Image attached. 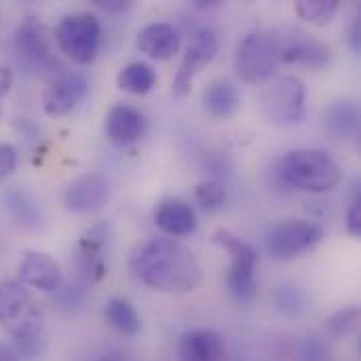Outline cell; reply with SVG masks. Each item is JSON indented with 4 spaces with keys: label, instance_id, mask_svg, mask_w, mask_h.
Returning <instances> with one entry per match:
<instances>
[{
    "label": "cell",
    "instance_id": "cell-1",
    "mask_svg": "<svg viewBox=\"0 0 361 361\" xmlns=\"http://www.w3.org/2000/svg\"><path fill=\"white\" fill-rule=\"evenodd\" d=\"M131 271L148 288L167 294H188L203 279L197 256L176 239H152L140 245L131 258Z\"/></svg>",
    "mask_w": 361,
    "mask_h": 361
},
{
    "label": "cell",
    "instance_id": "cell-2",
    "mask_svg": "<svg viewBox=\"0 0 361 361\" xmlns=\"http://www.w3.org/2000/svg\"><path fill=\"white\" fill-rule=\"evenodd\" d=\"M279 176L288 186L305 192H328L343 180V169L326 150H292L279 163Z\"/></svg>",
    "mask_w": 361,
    "mask_h": 361
},
{
    "label": "cell",
    "instance_id": "cell-3",
    "mask_svg": "<svg viewBox=\"0 0 361 361\" xmlns=\"http://www.w3.org/2000/svg\"><path fill=\"white\" fill-rule=\"evenodd\" d=\"M214 245L222 247L228 256H231V269L226 275V286L228 292L233 294L235 300L239 302H252L256 298V264H258V254L256 250L243 241L241 237H237L231 231H218L212 237Z\"/></svg>",
    "mask_w": 361,
    "mask_h": 361
},
{
    "label": "cell",
    "instance_id": "cell-4",
    "mask_svg": "<svg viewBox=\"0 0 361 361\" xmlns=\"http://www.w3.org/2000/svg\"><path fill=\"white\" fill-rule=\"evenodd\" d=\"M55 42L72 61L87 66L95 59L102 40V25L93 13H72L55 27Z\"/></svg>",
    "mask_w": 361,
    "mask_h": 361
},
{
    "label": "cell",
    "instance_id": "cell-5",
    "mask_svg": "<svg viewBox=\"0 0 361 361\" xmlns=\"http://www.w3.org/2000/svg\"><path fill=\"white\" fill-rule=\"evenodd\" d=\"M305 99L307 93L302 80L296 76H281L264 89L260 97V110L269 123L277 127H290L305 121Z\"/></svg>",
    "mask_w": 361,
    "mask_h": 361
},
{
    "label": "cell",
    "instance_id": "cell-6",
    "mask_svg": "<svg viewBox=\"0 0 361 361\" xmlns=\"http://www.w3.org/2000/svg\"><path fill=\"white\" fill-rule=\"evenodd\" d=\"M271 40L277 51V61L292 63V66H309V68H324L330 63V49L322 40L313 38L309 32L283 25L273 30Z\"/></svg>",
    "mask_w": 361,
    "mask_h": 361
},
{
    "label": "cell",
    "instance_id": "cell-7",
    "mask_svg": "<svg viewBox=\"0 0 361 361\" xmlns=\"http://www.w3.org/2000/svg\"><path fill=\"white\" fill-rule=\"evenodd\" d=\"M326 231L311 220H283L275 224L267 235V250L275 260H292L313 250Z\"/></svg>",
    "mask_w": 361,
    "mask_h": 361
},
{
    "label": "cell",
    "instance_id": "cell-8",
    "mask_svg": "<svg viewBox=\"0 0 361 361\" xmlns=\"http://www.w3.org/2000/svg\"><path fill=\"white\" fill-rule=\"evenodd\" d=\"M277 51L269 34L254 32L247 34L235 53V70L241 80L250 85H260L275 74Z\"/></svg>",
    "mask_w": 361,
    "mask_h": 361
},
{
    "label": "cell",
    "instance_id": "cell-9",
    "mask_svg": "<svg viewBox=\"0 0 361 361\" xmlns=\"http://www.w3.org/2000/svg\"><path fill=\"white\" fill-rule=\"evenodd\" d=\"M220 49V40L218 34L212 27H201L190 36V42L186 47V53L180 61L178 74L173 78V93L178 97H184L190 93L192 82L197 78V74L216 59Z\"/></svg>",
    "mask_w": 361,
    "mask_h": 361
},
{
    "label": "cell",
    "instance_id": "cell-10",
    "mask_svg": "<svg viewBox=\"0 0 361 361\" xmlns=\"http://www.w3.org/2000/svg\"><path fill=\"white\" fill-rule=\"evenodd\" d=\"M0 324L11 334L44 324L38 305L19 281L0 283Z\"/></svg>",
    "mask_w": 361,
    "mask_h": 361
},
{
    "label": "cell",
    "instance_id": "cell-11",
    "mask_svg": "<svg viewBox=\"0 0 361 361\" xmlns=\"http://www.w3.org/2000/svg\"><path fill=\"white\" fill-rule=\"evenodd\" d=\"M89 93V80L82 72L66 70L57 74L42 93V110L49 116H63L72 112Z\"/></svg>",
    "mask_w": 361,
    "mask_h": 361
},
{
    "label": "cell",
    "instance_id": "cell-12",
    "mask_svg": "<svg viewBox=\"0 0 361 361\" xmlns=\"http://www.w3.org/2000/svg\"><path fill=\"white\" fill-rule=\"evenodd\" d=\"M108 182L102 173H85L68 184L63 190V205L74 214H89L108 201Z\"/></svg>",
    "mask_w": 361,
    "mask_h": 361
},
{
    "label": "cell",
    "instance_id": "cell-13",
    "mask_svg": "<svg viewBox=\"0 0 361 361\" xmlns=\"http://www.w3.org/2000/svg\"><path fill=\"white\" fill-rule=\"evenodd\" d=\"M19 281L23 288L38 292H57L61 288L63 275L59 264L42 252H25L19 262Z\"/></svg>",
    "mask_w": 361,
    "mask_h": 361
},
{
    "label": "cell",
    "instance_id": "cell-14",
    "mask_svg": "<svg viewBox=\"0 0 361 361\" xmlns=\"http://www.w3.org/2000/svg\"><path fill=\"white\" fill-rule=\"evenodd\" d=\"M108 235H110V226L97 224L80 239L78 252H76V271L82 283L99 281L106 275L104 247H106Z\"/></svg>",
    "mask_w": 361,
    "mask_h": 361
},
{
    "label": "cell",
    "instance_id": "cell-15",
    "mask_svg": "<svg viewBox=\"0 0 361 361\" xmlns=\"http://www.w3.org/2000/svg\"><path fill=\"white\" fill-rule=\"evenodd\" d=\"M15 49L32 63H53L51 32L36 17H25L15 30Z\"/></svg>",
    "mask_w": 361,
    "mask_h": 361
},
{
    "label": "cell",
    "instance_id": "cell-16",
    "mask_svg": "<svg viewBox=\"0 0 361 361\" xmlns=\"http://www.w3.org/2000/svg\"><path fill=\"white\" fill-rule=\"evenodd\" d=\"M135 44L142 53H146L152 59H169L180 49V32L171 23H148L137 32Z\"/></svg>",
    "mask_w": 361,
    "mask_h": 361
},
{
    "label": "cell",
    "instance_id": "cell-17",
    "mask_svg": "<svg viewBox=\"0 0 361 361\" xmlns=\"http://www.w3.org/2000/svg\"><path fill=\"white\" fill-rule=\"evenodd\" d=\"M144 129H146V121L142 112L135 110L133 106L116 104L110 108L106 116V135L118 146L137 142L144 135Z\"/></svg>",
    "mask_w": 361,
    "mask_h": 361
},
{
    "label": "cell",
    "instance_id": "cell-18",
    "mask_svg": "<svg viewBox=\"0 0 361 361\" xmlns=\"http://www.w3.org/2000/svg\"><path fill=\"white\" fill-rule=\"evenodd\" d=\"M224 341L214 330H192L180 338V361H224Z\"/></svg>",
    "mask_w": 361,
    "mask_h": 361
},
{
    "label": "cell",
    "instance_id": "cell-19",
    "mask_svg": "<svg viewBox=\"0 0 361 361\" xmlns=\"http://www.w3.org/2000/svg\"><path fill=\"white\" fill-rule=\"evenodd\" d=\"M154 224L169 237H184L195 233L197 214L182 199H165L154 212Z\"/></svg>",
    "mask_w": 361,
    "mask_h": 361
},
{
    "label": "cell",
    "instance_id": "cell-20",
    "mask_svg": "<svg viewBox=\"0 0 361 361\" xmlns=\"http://www.w3.org/2000/svg\"><path fill=\"white\" fill-rule=\"evenodd\" d=\"M326 131L336 140H351L360 131V106L351 99L334 102L324 114Z\"/></svg>",
    "mask_w": 361,
    "mask_h": 361
},
{
    "label": "cell",
    "instance_id": "cell-21",
    "mask_svg": "<svg viewBox=\"0 0 361 361\" xmlns=\"http://www.w3.org/2000/svg\"><path fill=\"white\" fill-rule=\"evenodd\" d=\"M4 207L8 209L11 218L23 228H40L42 226V212L38 203L21 188H6L2 195Z\"/></svg>",
    "mask_w": 361,
    "mask_h": 361
},
{
    "label": "cell",
    "instance_id": "cell-22",
    "mask_svg": "<svg viewBox=\"0 0 361 361\" xmlns=\"http://www.w3.org/2000/svg\"><path fill=\"white\" fill-rule=\"evenodd\" d=\"M203 106L216 118H226L239 108V91L226 80H214L203 91Z\"/></svg>",
    "mask_w": 361,
    "mask_h": 361
},
{
    "label": "cell",
    "instance_id": "cell-23",
    "mask_svg": "<svg viewBox=\"0 0 361 361\" xmlns=\"http://www.w3.org/2000/svg\"><path fill=\"white\" fill-rule=\"evenodd\" d=\"M104 317L123 336H135L142 330V322H140L135 307L125 298L108 300V305L104 309Z\"/></svg>",
    "mask_w": 361,
    "mask_h": 361
},
{
    "label": "cell",
    "instance_id": "cell-24",
    "mask_svg": "<svg viewBox=\"0 0 361 361\" xmlns=\"http://www.w3.org/2000/svg\"><path fill=\"white\" fill-rule=\"evenodd\" d=\"M116 82L123 91L131 95H146L157 82V72L144 61H133L118 72Z\"/></svg>",
    "mask_w": 361,
    "mask_h": 361
},
{
    "label": "cell",
    "instance_id": "cell-25",
    "mask_svg": "<svg viewBox=\"0 0 361 361\" xmlns=\"http://www.w3.org/2000/svg\"><path fill=\"white\" fill-rule=\"evenodd\" d=\"M338 11V0H300L296 2V15L311 23H328Z\"/></svg>",
    "mask_w": 361,
    "mask_h": 361
},
{
    "label": "cell",
    "instance_id": "cell-26",
    "mask_svg": "<svg viewBox=\"0 0 361 361\" xmlns=\"http://www.w3.org/2000/svg\"><path fill=\"white\" fill-rule=\"evenodd\" d=\"M195 201H197L205 212L218 209V207L224 205V201H226V188H224V184L218 182V180H205V182H201V184L195 188Z\"/></svg>",
    "mask_w": 361,
    "mask_h": 361
},
{
    "label": "cell",
    "instance_id": "cell-27",
    "mask_svg": "<svg viewBox=\"0 0 361 361\" xmlns=\"http://www.w3.org/2000/svg\"><path fill=\"white\" fill-rule=\"evenodd\" d=\"M360 324V309L357 307H347L343 311H336L328 322V330L334 334V336H347L351 334Z\"/></svg>",
    "mask_w": 361,
    "mask_h": 361
},
{
    "label": "cell",
    "instance_id": "cell-28",
    "mask_svg": "<svg viewBox=\"0 0 361 361\" xmlns=\"http://www.w3.org/2000/svg\"><path fill=\"white\" fill-rule=\"evenodd\" d=\"M275 302L286 315H298L305 309V294L296 288H279Z\"/></svg>",
    "mask_w": 361,
    "mask_h": 361
},
{
    "label": "cell",
    "instance_id": "cell-29",
    "mask_svg": "<svg viewBox=\"0 0 361 361\" xmlns=\"http://www.w3.org/2000/svg\"><path fill=\"white\" fill-rule=\"evenodd\" d=\"M17 167V150L6 144V142H0V180L8 178Z\"/></svg>",
    "mask_w": 361,
    "mask_h": 361
},
{
    "label": "cell",
    "instance_id": "cell-30",
    "mask_svg": "<svg viewBox=\"0 0 361 361\" xmlns=\"http://www.w3.org/2000/svg\"><path fill=\"white\" fill-rule=\"evenodd\" d=\"M347 231L351 235H360L361 233V192L355 190L349 212H347Z\"/></svg>",
    "mask_w": 361,
    "mask_h": 361
},
{
    "label": "cell",
    "instance_id": "cell-31",
    "mask_svg": "<svg viewBox=\"0 0 361 361\" xmlns=\"http://www.w3.org/2000/svg\"><path fill=\"white\" fill-rule=\"evenodd\" d=\"M95 6H99L104 11H110V13H121L125 8H129L131 2H123V0H95Z\"/></svg>",
    "mask_w": 361,
    "mask_h": 361
},
{
    "label": "cell",
    "instance_id": "cell-32",
    "mask_svg": "<svg viewBox=\"0 0 361 361\" xmlns=\"http://www.w3.org/2000/svg\"><path fill=\"white\" fill-rule=\"evenodd\" d=\"M11 85H13V72H11V68L0 63V97H4L8 93Z\"/></svg>",
    "mask_w": 361,
    "mask_h": 361
},
{
    "label": "cell",
    "instance_id": "cell-33",
    "mask_svg": "<svg viewBox=\"0 0 361 361\" xmlns=\"http://www.w3.org/2000/svg\"><path fill=\"white\" fill-rule=\"evenodd\" d=\"M349 42H351V49H353L355 53H360V49H361V23L360 21H355V23H353V27H351V34H349Z\"/></svg>",
    "mask_w": 361,
    "mask_h": 361
},
{
    "label": "cell",
    "instance_id": "cell-34",
    "mask_svg": "<svg viewBox=\"0 0 361 361\" xmlns=\"http://www.w3.org/2000/svg\"><path fill=\"white\" fill-rule=\"evenodd\" d=\"M0 361H19V357H17V353L13 351L11 345L0 343Z\"/></svg>",
    "mask_w": 361,
    "mask_h": 361
},
{
    "label": "cell",
    "instance_id": "cell-35",
    "mask_svg": "<svg viewBox=\"0 0 361 361\" xmlns=\"http://www.w3.org/2000/svg\"><path fill=\"white\" fill-rule=\"evenodd\" d=\"M195 6H201V8H209V6H220V0H209V2H205V0H197V2H195Z\"/></svg>",
    "mask_w": 361,
    "mask_h": 361
},
{
    "label": "cell",
    "instance_id": "cell-36",
    "mask_svg": "<svg viewBox=\"0 0 361 361\" xmlns=\"http://www.w3.org/2000/svg\"><path fill=\"white\" fill-rule=\"evenodd\" d=\"M97 361H123L121 357H114V355H108V357H99Z\"/></svg>",
    "mask_w": 361,
    "mask_h": 361
}]
</instances>
